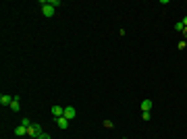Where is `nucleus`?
<instances>
[{
  "label": "nucleus",
  "mask_w": 187,
  "mask_h": 139,
  "mask_svg": "<svg viewBox=\"0 0 187 139\" xmlns=\"http://www.w3.org/2000/svg\"><path fill=\"white\" fill-rule=\"evenodd\" d=\"M11 102H13V98H11V96H7V93H4V96L0 98V104H2V106H11Z\"/></svg>",
  "instance_id": "nucleus-9"
},
{
  "label": "nucleus",
  "mask_w": 187,
  "mask_h": 139,
  "mask_svg": "<svg viewBox=\"0 0 187 139\" xmlns=\"http://www.w3.org/2000/svg\"><path fill=\"white\" fill-rule=\"evenodd\" d=\"M42 133H44V131H42V127L38 125V123H33L31 127H27V135H29V137H35V139H38Z\"/></svg>",
  "instance_id": "nucleus-2"
},
{
  "label": "nucleus",
  "mask_w": 187,
  "mask_h": 139,
  "mask_svg": "<svg viewBox=\"0 0 187 139\" xmlns=\"http://www.w3.org/2000/svg\"><path fill=\"white\" fill-rule=\"evenodd\" d=\"M183 48H187V40H183V42H179V50H183Z\"/></svg>",
  "instance_id": "nucleus-12"
},
{
  "label": "nucleus",
  "mask_w": 187,
  "mask_h": 139,
  "mask_svg": "<svg viewBox=\"0 0 187 139\" xmlns=\"http://www.w3.org/2000/svg\"><path fill=\"white\" fill-rule=\"evenodd\" d=\"M183 35H185V40H187V27H185V29H183Z\"/></svg>",
  "instance_id": "nucleus-17"
},
{
  "label": "nucleus",
  "mask_w": 187,
  "mask_h": 139,
  "mask_svg": "<svg viewBox=\"0 0 187 139\" xmlns=\"http://www.w3.org/2000/svg\"><path fill=\"white\" fill-rule=\"evenodd\" d=\"M141 116H144V120H150V118H152V114H150V112H144Z\"/></svg>",
  "instance_id": "nucleus-14"
},
{
  "label": "nucleus",
  "mask_w": 187,
  "mask_h": 139,
  "mask_svg": "<svg viewBox=\"0 0 187 139\" xmlns=\"http://www.w3.org/2000/svg\"><path fill=\"white\" fill-rule=\"evenodd\" d=\"M123 139H127V137H123Z\"/></svg>",
  "instance_id": "nucleus-18"
},
{
  "label": "nucleus",
  "mask_w": 187,
  "mask_h": 139,
  "mask_svg": "<svg viewBox=\"0 0 187 139\" xmlns=\"http://www.w3.org/2000/svg\"><path fill=\"white\" fill-rule=\"evenodd\" d=\"M15 135H17V137H23V135H27V127L19 125L17 129H15Z\"/></svg>",
  "instance_id": "nucleus-8"
},
{
  "label": "nucleus",
  "mask_w": 187,
  "mask_h": 139,
  "mask_svg": "<svg viewBox=\"0 0 187 139\" xmlns=\"http://www.w3.org/2000/svg\"><path fill=\"white\" fill-rule=\"evenodd\" d=\"M65 118H69V120H73V118L77 116V110L73 108V106H65V114H62Z\"/></svg>",
  "instance_id": "nucleus-3"
},
{
  "label": "nucleus",
  "mask_w": 187,
  "mask_h": 139,
  "mask_svg": "<svg viewBox=\"0 0 187 139\" xmlns=\"http://www.w3.org/2000/svg\"><path fill=\"white\" fill-rule=\"evenodd\" d=\"M11 110L13 112H19L21 110V104H19V98L13 96V102H11Z\"/></svg>",
  "instance_id": "nucleus-7"
},
{
  "label": "nucleus",
  "mask_w": 187,
  "mask_h": 139,
  "mask_svg": "<svg viewBox=\"0 0 187 139\" xmlns=\"http://www.w3.org/2000/svg\"><path fill=\"white\" fill-rule=\"evenodd\" d=\"M21 125H23V127H31V125H33V123H31L29 118H23V120H21Z\"/></svg>",
  "instance_id": "nucleus-11"
},
{
  "label": "nucleus",
  "mask_w": 187,
  "mask_h": 139,
  "mask_svg": "<svg viewBox=\"0 0 187 139\" xmlns=\"http://www.w3.org/2000/svg\"><path fill=\"white\" fill-rule=\"evenodd\" d=\"M152 100H144V102H141V106H139V108H141V112H150L152 110Z\"/></svg>",
  "instance_id": "nucleus-5"
},
{
  "label": "nucleus",
  "mask_w": 187,
  "mask_h": 139,
  "mask_svg": "<svg viewBox=\"0 0 187 139\" xmlns=\"http://www.w3.org/2000/svg\"><path fill=\"white\" fill-rule=\"evenodd\" d=\"M181 23H183V25H185V27H187V15H185V17H183V21H181Z\"/></svg>",
  "instance_id": "nucleus-16"
},
{
  "label": "nucleus",
  "mask_w": 187,
  "mask_h": 139,
  "mask_svg": "<svg viewBox=\"0 0 187 139\" xmlns=\"http://www.w3.org/2000/svg\"><path fill=\"white\" fill-rule=\"evenodd\" d=\"M40 4H42V15L44 17H54V7L50 4L48 0H42Z\"/></svg>",
  "instance_id": "nucleus-1"
},
{
  "label": "nucleus",
  "mask_w": 187,
  "mask_h": 139,
  "mask_svg": "<svg viewBox=\"0 0 187 139\" xmlns=\"http://www.w3.org/2000/svg\"><path fill=\"white\" fill-rule=\"evenodd\" d=\"M38 139H52V137H50L48 133H42V135H40V137H38Z\"/></svg>",
  "instance_id": "nucleus-15"
},
{
  "label": "nucleus",
  "mask_w": 187,
  "mask_h": 139,
  "mask_svg": "<svg viewBox=\"0 0 187 139\" xmlns=\"http://www.w3.org/2000/svg\"><path fill=\"white\" fill-rule=\"evenodd\" d=\"M104 129H112V123H110V120H104Z\"/></svg>",
  "instance_id": "nucleus-13"
},
{
  "label": "nucleus",
  "mask_w": 187,
  "mask_h": 139,
  "mask_svg": "<svg viewBox=\"0 0 187 139\" xmlns=\"http://www.w3.org/2000/svg\"><path fill=\"white\" fill-rule=\"evenodd\" d=\"M175 29H177V31H181V33H183V29H185V25H183V23H175Z\"/></svg>",
  "instance_id": "nucleus-10"
},
{
  "label": "nucleus",
  "mask_w": 187,
  "mask_h": 139,
  "mask_svg": "<svg viewBox=\"0 0 187 139\" xmlns=\"http://www.w3.org/2000/svg\"><path fill=\"white\" fill-rule=\"evenodd\" d=\"M69 118H65V116H58L56 118V125H58V129H69Z\"/></svg>",
  "instance_id": "nucleus-4"
},
{
  "label": "nucleus",
  "mask_w": 187,
  "mask_h": 139,
  "mask_svg": "<svg viewBox=\"0 0 187 139\" xmlns=\"http://www.w3.org/2000/svg\"><path fill=\"white\" fill-rule=\"evenodd\" d=\"M62 114H65V108H62V106H52V116L54 118L62 116Z\"/></svg>",
  "instance_id": "nucleus-6"
}]
</instances>
